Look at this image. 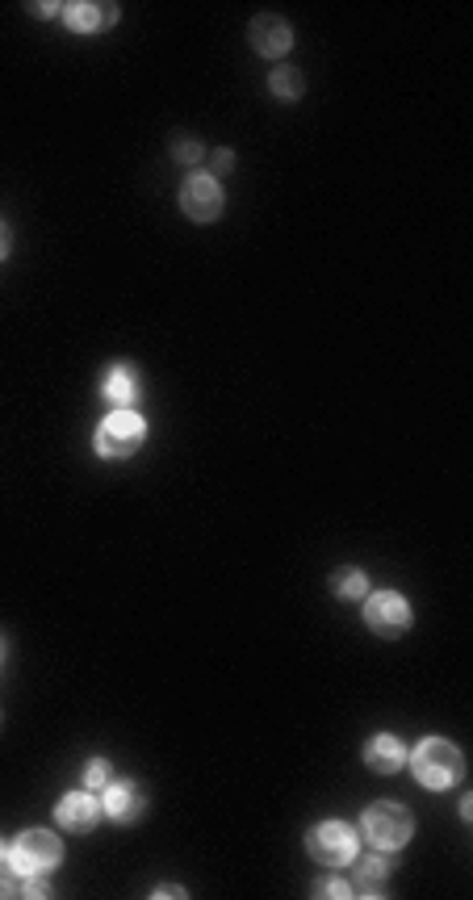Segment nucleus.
I'll return each mask as SVG.
<instances>
[{"label": "nucleus", "mask_w": 473, "mask_h": 900, "mask_svg": "<svg viewBox=\"0 0 473 900\" xmlns=\"http://www.w3.org/2000/svg\"><path fill=\"white\" fill-rule=\"evenodd\" d=\"M269 89H273V97H281V101H298V97L306 92V84H302V72H298V68H276V72L269 76Z\"/></svg>", "instance_id": "nucleus-16"}, {"label": "nucleus", "mask_w": 473, "mask_h": 900, "mask_svg": "<svg viewBox=\"0 0 473 900\" xmlns=\"http://www.w3.org/2000/svg\"><path fill=\"white\" fill-rule=\"evenodd\" d=\"M364 624L378 632V637H385V641H394V637H402V632L411 629V603H406L399 591L369 594V599H364Z\"/></svg>", "instance_id": "nucleus-6"}, {"label": "nucleus", "mask_w": 473, "mask_h": 900, "mask_svg": "<svg viewBox=\"0 0 473 900\" xmlns=\"http://www.w3.org/2000/svg\"><path fill=\"white\" fill-rule=\"evenodd\" d=\"M172 156H177V160H181V163H198V160H201V147L193 143V139H181V143H177V151H172Z\"/></svg>", "instance_id": "nucleus-20"}, {"label": "nucleus", "mask_w": 473, "mask_h": 900, "mask_svg": "<svg viewBox=\"0 0 473 900\" xmlns=\"http://www.w3.org/2000/svg\"><path fill=\"white\" fill-rule=\"evenodd\" d=\"M352 863H356V876H352V892H364V897L382 892L385 871H390L382 854H369V859H352Z\"/></svg>", "instance_id": "nucleus-13"}, {"label": "nucleus", "mask_w": 473, "mask_h": 900, "mask_svg": "<svg viewBox=\"0 0 473 900\" xmlns=\"http://www.w3.org/2000/svg\"><path fill=\"white\" fill-rule=\"evenodd\" d=\"M231 163H235V160H231V151L222 147L219 156H214V168H219V172H231Z\"/></svg>", "instance_id": "nucleus-21"}, {"label": "nucleus", "mask_w": 473, "mask_h": 900, "mask_svg": "<svg viewBox=\"0 0 473 900\" xmlns=\"http://www.w3.org/2000/svg\"><path fill=\"white\" fill-rule=\"evenodd\" d=\"M306 854L323 867H348L356 859V829L344 821H319L306 833Z\"/></svg>", "instance_id": "nucleus-5"}, {"label": "nucleus", "mask_w": 473, "mask_h": 900, "mask_svg": "<svg viewBox=\"0 0 473 900\" xmlns=\"http://www.w3.org/2000/svg\"><path fill=\"white\" fill-rule=\"evenodd\" d=\"M143 792L134 783H105V817L118 826H134L143 817Z\"/></svg>", "instance_id": "nucleus-10"}, {"label": "nucleus", "mask_w": 473, "mask_h": 900, "mask_svg": "<svg viewBox=\"0 0 473 900\" xmlns=\"http://www.w3.org/2000/svg\"><path fill=\"white\" fill-rule=\"evenodd\" d=\"M4 256H9V231L0 227V260H4Z\"/></svg>", "instance_id": "nucleus-22"}, {"label": "nucleus", "mask_w": 473, "mask_h": 900, "mask_svg": "<svg viewBox=\"0 0 473 900\" xmlns=\"http://www.w3.org/2000/svg\"><path fill=\"white\" fill-rule=\"evenodd\" d=\"M411 771H415V779L427 792H449V788H456V783L465 779V758H461V750H456L453 741L427 738L415 746Z\"/></svg>", "instance_id": "nucleus-1"}, {"label": "nucleus", "mask_w": 473, "mask_h": 900, "mask_svg": "<svg viewBox=\"0 0 473 900\" xmlns=\"http://www.w3.org/2000/svg\"><path fill=\"white\" fill-rule=\"evenodd\" d=\"M0 859H4V847H0Z\"/></svg>", "instance_id": "nucleus-24"}, {"label": "nucleus", "mask_w": 473, "mask_h": 900, "mask_svg": "<svg viewBox=\"0 0 473 900\" xmlns=\"http://www.w3.org/2000/svg\"><path fill=\"white\" fill-rule=\"evenodd\" d=\"M361 829L373 850H402L411 842V833H415V817H411V809L394 804V800H378V804L364 809Z\"/></svg>", "instance_id": "nucleus-2"}, {"label": "nucleus", "mask_w": 473, "mask_h": 900, "mask_svg": "<svg viewBox=\"0 0 473 900\" xmlns=\"http://www.w3.org/2000/svg\"><path fill=\"white\" fill-rule=\"evenodd\" d=\"M252 51L264 54V59H281V54L293 47V30L285 18H276V13H260V18L252 21Z\"/></svg>", "instance_id": "nucleus-9"}, {"label": "nucleus", "mask_w": 473, "mask_h": 900, "mask_svg": "<svg viewBox=\"0 0 473 900\" xmlns=\"http://www.w3.org/2000/svg\"><path fill=\"white\" fill-rule=\"evenodd\" d=\"M0 662H4V649H0Z\"/></svg>", "instance_id": "nucleus-23"}, {"label": "nucleus", "mask_w": 473, "mask_h": 900, "mask_svg": "<svg viewBox=\"0 0 473 900\" xmlns=\"http://www.w3.org/2000/svg\"><path fill=\"white\" fill-rule=\"evenodd\" d=\"M63 18H68V26H72L76 34H97V30H105V26H113V18H118V4H68L63 9Z\"/></svg>", "instance_id": "nucleus-12"}, {"label": "nucleus", "mask_w": 473, "mask_h": 900, "mask_svg": "<svg viewBox=\"0 0 473 900\" xmlns=\"http://www.w3.org/2000/svg\"><path fill=\"white\" fill-rule=\"evenodd\" d=\"M143 440H147L143 414H134L130 407H118V411L105 414V423L97 428L92 449H97V457H130V452L143 449Z\"/></svg>", "instance_id": "nucleus-3"}, {"label": "nucleus", "mask_w": 473, "mask_h": 900, "mask_svg": "<svg viewBox=\"0 0 473 900\" xmlns=\"http://www.w3.org/2000/svg\"><path fill=\"white\" fill-rule=\"evenodd\" d=\"M56 821L59 829H68V833H92L97 821H101V804H97L92 792H68L56 804Z\"/></svg>", "instance_id": "nucleus-8"}, {"label": "nucleus", "mask_w": 473, "mask_h": 900, "mask_svg": "<svg viewBox=\"0 0 473 900\" xmlns=\"http://www.w3.org/2000/svg\"><path fill=\"white\" fill-rule=\"evenodd\" d=\"M331 591L340 594V599H364L369 578H364V570L348 566V570H335V574H331Z\"/></svg>", "instance_id": "nucleus-15"}, {"label": "nucleus", "mask_w": 473, "mask_h": 900, "mask_svg": "<svg viewBox=\"0 0 473 900\" xmlns=\"http://www.w3.org/2000/svg\"><path fill=\"white\" fill-rule=\"evenodd\" d=\"M0 897H21L18 867H0Z\"/></svg>", "instance_id": "nucleus-19"}, {"label": "nucleus", "mask_w": 473, "mask_h": 900, "mask_svg": "<svg viewBox=\"0 0 473 900\" xmlns=\"http://www.w3.org/2000/svg\"><path fill=\"white\" fill-rule=\"evenodd\" d=\"M364 767L378 774H394L406 767V750H402V741L394 738V733H378V738H369V746H364Z\"/></svg>", "instance_id": "nucleus-11"}, {"label": "nucleus", "mask_w": 473, "mask_h": 900, "mask_svg": "<svg viewBox=\"0 0 473 900\" xmlns=\"http://www.w3.org/2000/svg\"><path fill=\"white\" fill-rule=\"evenodd\" d=\"M59 859H63V842L51 829H26L9 847V867H18V876H42L59 867Z\"/></svg>", "instance_id": "nucleus-4"}, {"label": "nucleus", "mask_w": 473, "mask_h": 900, "mask_svg": "<svg viewBox=\"0 0 473 900\" xmlns=\"http://www.w3.org/2000/svg\"><path fill=\"white\" fill-rule=\"evenodd\" d=\"M113 779L110 762L105 758H92L89 767H84V788H92V792H105V783Z\"/></svg>", "instance_id": "nucleus-17"}, {"label": "nucleus", "mask_w": 473, "mask_h": 900, "mask_svg": "<svg viewBox=\"0 0 473 900\" xmlns=\"http://www.w3.org/2000/svg\"><path fill=\"white\" fill-rule=\"evenodd\" d=\"M314 897H352V883L340 880V876H328V880L314 883Z\"/></svg>", "instance_id": "nucleus-18"}, {"label": "nucleus", "mask_w": 473, "mask_h": 900, "mask_svg": "<svg viewBox=\"0 0 473 900\" xmlns=\"http://www.w3.org/2000/svg\"><path fill=\"white\" fill-rule=\"evenodd\" d=\"M222 206H227V198H222V184L210 177V172H193V177L181 184L184 218H193V222H219Z\"/></svg>", "instance_id": "nucleus-7"}, {"label": "nucleus", "mask_w": 473, "mask_h": 900, "mask_svg": "<svg viewBox=\"0 0 473 900\" xmlns=\"http://www.w3.org/2000/svg\"><path fill=\"white\" fill-rule=\"evenodd\" d=\"M105 398L110 402H118V407H130L134 398H139V381H134V373H130L127 364H118V369H110V378H105Z\"/></svg>", "instance_id": "nucleus-14"}]
</instances>
